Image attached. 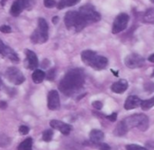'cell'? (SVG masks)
<instances>
[{
	"mask_svg": "<svg viewBox=\"0 0 154 150\" xmlns=\"http://www.w3.org/2000/svg\"><path fill=\"white\" fill-rule=\"evenodd\" d=\"M0 88H1V80H0Z\"/></svg>",
	"mask_w": 154,
	"mask_h": 150,
	"instance_id": "f35d334b",
	"label": "cell"
},
{
	"mask_svg": "<svg viewBox=\"0 0 154 150\" xmlns=\"http://www.w3.org/2000/svg\"><path fill=\"white\" fill-rule=\"evenodd\" d=\"M50 126L52 128V129H55L57 130H59L60 133H62L63 135L65 136H68L71 129H72V127L67 123H64L60 120H52L50 121Z\"/></svg>",
	"mask_w": 154,
	"mask_h": 150,
	"instance_id": "5bb4252c",
	"label": "cell"
},
{
	"mask_svg": "<svg viewBox=\"0 0 154 150\" xmlns=\"http://www.w3.org/2000/svg\"><path fill=\"white\" fill-rule=\"evenodd\" d=\"M0 32L4 34H9L12 32V29L9 25H1L0 26Z\"/></svg>",
	"mask_w": 154,
	"mask_h": 150,
	"instance_id": "f1b7e54d",
	"label": "cell"
},
{
	"mask_svg": "<svg viewBox=\"0 0 154 150\" xmlns=\"http://www.w3.org/2000/svg\"><path fill=\"white\" fill-rule=\"evenodd\" d=\"M49 39V25L44 18L38 19V26L31 35L32 43H44Z\"/></svg>",
	"mask_w": 154,
	"mask_h": 150,
	"instance_id": "5b68a950",
	"label": "cell"
},
{
	"mask_svg": "<svg viewBox=\"0 0 154 150\" xmlns=\"http://www.w3.org/2000/svg\"><path fill=\"white\" fill-rule=\"evenodd\" d=\"M152 76H154V70H153V73H152Z\"/></svg>",
	"mask_w": 154,
	"mask_h": 150,
	"instance_id": "ab89813d",
	"label": "cell"
},
{
	"mask_svg": "<svg viewBox=\"0 0 154 150\" xmlns=\"http://www.w3.org/2000/svg\"><path fill=\"white\" fill-rule=\"evenodd\" d=\"M133 128H137L141 131L147 130L149 128V118L144 114L129 116L118 123L114 133L117 137H123Z\"/></svg>",
	"mask_w": 154,
	"mask_h": 150,
	"instance_id": "7a4b0ae2",
	"label": "cell"
},
{
	"mask_svg": "<svg viewBox=\"0 0 154 150\" xmlns=\"http://www.w3.org/2000/svg\"><path fill=\"white\" fill-rule=\"evenodd\" d=\"M58 22H59V17H58V16H54V17L52 18V23H53L54 24H56Z\"/></svg>",
	"mask_w": 154,
	"mask_h": 150,
	"instance_id": "836d02e7",
	"label": "cell"
},
{
	"mask_svg": "<svg viewBox=\"0 0 154 150\" xmlns=\"http://www.w3.org/2000/svg\"><path fill=\"white\" fill-rule=\"evenodd\" d=\"M6 107H7V103L5 101H0V109L5 110L6 109Z\"/></svg>",
	"mask_w": 154,
	"mask_h": 150,
	"instance_id": "d6a6232c",
	"label": "cell"
},
{
	"mask_svg": "<svg viewBox=\"0 0 154 150\" xmlns=\"http://www.w3.org/2000/svg\"><path fill=\"white\" fill-rule=\"evenodd\" d=\"M89 139H90V141L93 143V144H96L97 145L98 143H101L104 139H105V134L104 132H102L101 130H98V129H93L91 130L90 134H89Z\"/></svg>",
	"mask_w": 154,
	"mask_h": 150,
	"instance_id": "e0dca14e",
	"label": "cell"
},
{
	"mask_svg": "<svg viewBox=\"0 0 154 150\" xmlns=\"http://www.w3.org/2000/svg\"><path fill=\"white\" fill-rule=\"evenodd\" d=\"M64 23L67 29L69 30L73 29L77 33L82 31L88 25L86 21L79 14V13L76 11L67 12L64 16Z\"/></svg>",
	"mask_w": 154,
	"mask_h": 150,
	"instance_id": "277c9868",
	"label": "cell"
},
{
	"mask_svg": "<svg viewBox=\"0 0 154 150\" xmlns=\"http://www.w3.org/2000/svg\"><path fill=\"white\" fill-rule=\"evenodd\" d=\"M81 60L82 62L93 68L96 71H101L107 67L108 60L105 56L97 55L96 52L91 50H85L81 53Z\"/></svg>",
	"mask_w": 154,
	"mask_h": 150,
	"instance_id": "3957f363",
	"label": "cell"
},
{
	"mask_svg": "<svg viewBox=\"0 0 154 150\" xmlns=\"http://www.w3.org/2000/svg\"><path fill=\"white\" fill-rule=\"evenodd\" d=\"M60 107V101L59 92L55 90L48 93V109L51 110H57Z\"/></svg>",
	"mask_w": 154,
	"mask_h": 150,
	"instance_id": "4fadbf2b",
	"label": "cell"
},
{
	"mask_svg": "<svg viewBox=\"0 0 154 150\" xmlns=\"http://www.w3.org/2000/svg\"><path fill=\"white\" fill-rule=\"evenodd\" d=\"M111 72H113V73H114V74H115L116 76H118V75H119V73H118V72H115L114 70H111Z\"/></svg>",
	"mask_w": 154,
	"mask_h": 150,
	"instance_id": "8d00e7d4",
	"label": "cell"
},
{
	"mask_svg": "<svg viewBox=\"0 0 154 150\" xmlns=\"http://www.w3.org/2000/svg\"><path fill=\"white\" fill-rule=\"evenodd\" d=\"M148 60H149L150 62H154V53L153 54H152V55L148 58Z\"/></svg>",
	"mask_w": 154,
	"mask_h": 150,
	"instance_id": "e575fe53",
	"label": "cell"
},
{
	"mask_svg": "<svg viewBox=\"0 0 154 150\" xmlns=\"http://www.w3.org/2000/svg\"><path fill=\"white\" fill-rule=\"evenodd\" d=\"M142 102H143V101H142L139 97H137V96H133V95H132V96H129V97L126 99L124 107H125V110H131L136 109V108H138V107H141Z\"/></svg>",
	"mask_w": 154,
	"mask_h": 150,
	"instance_id": "9a60e30c",
	"label": "cell"
},
{
	"mask_svg": "<svg viewBox=\"0 0 154 150\" xmlns=\"http://www.w3.org/2000/svg\"><path fill=\"white\" fill-rule=\"evenodd\" d=\"M154 106V97L149 99V100H146V101H143L142 102V109L143 110H149L150 109H152Z\"/></svg>",
	"mask_w": 154,
	"mask_h": 150,
	"instance_id": "7402d4cb",
	"label": "cell"
},
{
	"mask_svg": "<svg viewBox=\"0 0 154 150\" xmlns=\"http://www.w3.org/2000/svg\"><path fill=\"white\" fill-rule=\"evenodd\" d=\"M5 77L14 85H20L25 81L23 74L15 67H9L5 71Z\"/></svg>",
	"mask_w": 154,
	"mask_h": 150,
	"instance_id": "9c48e42d",
	"label": "cell"
},
{
	"mask_svg": "<svg viewBox=\"0 0 154 150\" xmlns=\"http://www.w3.org/2000/svg\"><path fill=\"white\" fill-rule=\"evenodd\" d=\"M143 21L145 23H149V24H154V8H150L148 9L144 14H143Z\"/></svg>",
	"mask_w": 154,
	"mask_h": 150,
	"instance_id": "ffe728a7",
	"label": "cell"
},
{
	"mask_svg": "<svg viewBox=\"0 0 154 150\" xmlns=\"http://www.w3.org/2000/svg\"><path fill=\"white\" fill-rule=\"evenodd\" d=\"M97 147L99 148L100 150H110V147L107 145V144H106V143H98L97 145Z\"/></svg>",
	"mask_w": 154,
	"mask_h": 150,
	"instance_id": "f546056e",
	"label": "cell"
},
{
	"mask_svg": "<svg viewBox=\"0 0 154 150\" xmlns=\"http://www.w3.org/2000/svg\"><path fill=\"white\" fill-rule=\"evenodd\" d=\"M32 139L31 138H28L25 140H23L22 143H20V145L17 148V150H32Z\"/></svg>",
	"mask_w": 154,
	"mask_h": 150,
	"instance_id": "44dd1931",
	"label": "cell"
},
{
	"mask_svg": "<svg viewBox=\"0 0 154 150\" xmlns=\"http://www.w3.org/2000/svg\"><path fill=\"white\" fill-rule=\"evenodd\" d=\"M55 70L54 69H51L48 72V73L46 74V79L48 81H53L54 78H55Z\"/></svg>",
	"mask_w": 154,
	"mask_h": 150,
	"instance_id": "4316f807",
	"label": "cell"
},
{
	"mask_svg": "<svg viewBox=\"0 0 154 150\" xmlns=\"http://www.w3.org/2000/svg\"><path fill=\"white\" fill-rule=\"evenodd\" d=\"M0 55L9 59L13 62H18L19 57L18 54L8 45H5L4 42L0 39Z\"/></svg>",
	"mask_w": 154,
	"mask_h": 150,
	"instance_id": "8fae6325",
	"label": "cell"
},
{
	"mask_svg": "<svg viewBox=\"0 0 154 150\" xmlns=\"http://www.w3.org/2000/svg\"><path fill=\"white\" fill-rule=\"evenodd\" d=\"M126 150H147L146 148L141 147V146H138V145H135V144H131V145H127L126 146Z\"/></svg>",
	"mask_w": 154,
	"mask_h": 150,
	"instance_id": "484cf974",
	"label": "cell"
},
{
	"mask_svg": "<svg viewBox=\"0 0 154 150\" xmlns=\"http://www.w3.org/2000/svg\"><path fill=\"white\" fill-rule=\"evenodd\" d=\"M53 131L51 129H47L42 133V140L45 142H50L52 139Z\"/></svg>",
	"mask_w": 154,
	"mask_h": 150,
	"instance_id": "cb8c5ba5",
	"label": "cell"
},
{
	"mask_svg": "<svg viewBox=\"0 0 154 150\" xmlns=\"http://www.w3.org/2000/svg\"><path fill=\"white\" fill-rule=\"evenodd\" d=\"M36 0H14L11 8H10V14L16 17L18 16L24 9L31 10L35 5Z\"/></svg>",
	"mask_w": 154,
	"mask_h": 150,
	"instance_id": "52a82bcc",
	"label": "cell"
},
{
	"mask_svg": "<svg viewBox=\"0 0 154 150\" xmlns=\"http://www.w3.org/2000/svg\"><path fill=\"white\" fill-rule=\"evenodd\" d=\"M11 143V139L4 134H0V147L1 148H5L8 147Z\"/></svg>",
	"mask_w": 154,
	"mask_h": 150,
	"instance_id": "603a6c76",
	"label": "cell"
},
{
	"mask_svg": "<svg viewBox=\"0 0 154 150\" xmlns=\"http://www.w3.org/2000/svg\"><path fill=\"white\" fill-rule=\"evenodd\" d=\"M129 15L125 13H121L119 14L113 24V27H112V33L114 34H119L121 32H123L124 30H125V28L127 27V24L129 23Z\"/></svg>",
	"mask_w": 154,
	"mask_h": 150,
	"instance_id": "ba28073f",
	"label": "cell"
},
{
	"mask_svg": "<svg viewBox=\"0 0 154 150\" xmlns=\"http://www.w3.org/2000/svg\"><path fill=\"white\" fill-rule=\"evenodd\" d=\"M106 118L108 120H110V121H112V122H115V121H116V119H117V113H116V112H114V113H112L111 115L106 116Z\"/></svg>",
	"mask_w": 154,
	"mask_h": 150,
	"instance_id": "1f68e13d",
	"label": "cell"
},
{
	"mask_svg": "<svg viewBox=\"0 0 154 150\" xmlns=\"http://www.w3.org/2000/svg\"><path fill=\"white\" fill-rule=\"evenodd\" d=\"M92 106L97 109V110H101L102 107H103V103L101 101H96L94 102H92Z\"/></svg>",
	"mask_w": 154,
	"mask_h": 150,
	"instance_id": "4dcf8cb0",
	"label": "cell"
},
{
	"mask_svg": "<svg viewBox=\"0 0 154 150\" xmlns=\"http://www.w3.org/2000/svg\"><path fill=\"white\" fill-rule=\"evenodd\" d=\"M79 13L88 24L99 22L101 19L100 14L95 9V7L92 5H89V4L82 5L79 8Z\"/></svg>",
	"mask_w": 154,
	"mask_h": 150,
	"instance_id": "8992f818",
	"label": "cell"
},
{
	"mask_svg": "<svg viewBox=\"0 0 154 150\" xmlns=\"http://www.w3.org/2000/svg\"><path fill=\"white\" fill-rule=\"evenodd\" d=\"M79 2H80V0H60L57 5V8L59 10H61L66 7L73 6L77 4H79Z\"/></svg>",
	"mask_w": 154,
	"mask_h": 150,
	"instance_id": "d6986e66",
	"label": "cell"
},
{
	"mask_svg": "<svg viewBox=\"0 0 154 150\" xmlns=\"http://www.w3.org/2000/svg\"><path fill=\"white\" fill-rule=\"evenodd\" d=\"M85 83V73L81 69L69 70L59 83V90L66 96L78 93Z\"/></svg>",
	"mask_w": 154,
	"mask_h": 150,
	"instance_id": "6da1fadb",
	"label": "cell"
},
{
	"mask_svg": "<svg viewBox=\"0 0 154 150\" xmlns=\"http://www.w3.org/2000/svg\"><path fill=\"white\" fill-rule=\"evenodd\" d=\"M125 64L130 69H136L143 66L144 59L143 56L137 53H131L128 54L125 59Z\"/></svg>",
	"mask_w": 154,
	"mask_h": 150,
	"instance_id": "30bf717a",
	"label": "cell"
},
{
	"mask_svg": "<svg viewBox=\"0 0 154 150\" xmlns=\"http://www.w3.org/2000/svg\"><path fill=\"white\" fill-rule=\"evenodd\" d=\"M25 61H24V66L25 68L29 70H36L39 65V60L37 58V55L34 52L26 49L25 50Z\"/></svg>",
	"mask_w": 154,
	"mask_h": 150,
	"instance_id": "7c38bea8",
	"label": "cell"
},
{
	"mask_svg": "<svg viewBox=\"0 0 154 150\" xmlns=\"http://www.w3.org/2000/svg\"><path fill=\"white\" fill-rule=\"evenodd\" d=\"M45 77H46L45 72L42 70H40V69L34 70V72L32 74V81L34 83H41V82H42V81L45 79Z\"/></svg>",
	"mask_w": 154,
	"mask_h": 150,
	"instance_id": "ac0fdd59",
	"label": "cell"
},
{
	"mask_svg": "<svg viewBox=\"0 0 154 150\" xmlns=\"http://www.w3.org/2000/svg\"><path fill=\"white\" fill-rule=\"evenodd\" d=\"M128 81L126 80H119L118 81H116L113 83L111 86V90L113 92L117 93V94H122L124 93L127 89H128Z\"/></svg>",
	"mask_w": 154,
	"mask_h": 150,
	"instance_id": "2e32d148",
	"label": "cell"
},
{
	"mask_svg": "<svg viewBox=\"0 0 154 150\" xmlns=\"http://www.w3.org/2000/svg\"><path fill=\"white\" fill-rule=\"evenodd\" d=\"M6 1H8V0H1V5H5V4L6 3Z\"/></svg>",
	"mask_w": 154,
	"mask_h": 150,
	"instance_id": "d590c367",
	"label": "cell"
},
{
	"mask_svg": "<svg viewBox=\"0 0 154 150\" xmlns=\"http://www.w3.org/2000/svg\"><path fill=\"white\" fill-rule=\"evenodd\" d=\"M43 4H44V6L47 8H52L57 5L56 1H54V0H44Z\"/></svg>",
	"mask_w": 154,
	"mask_h": 150,
	"instance_id": "d4e9b609",
	"label": "cell"
},
{
	"mask_svg": "<svg viewBox=\"0 0 154 150\" xmlns=\"http://www.w3.org/2000/svg\"><path fill=\"white\" fill-rule=\"evenodd\" d=\"M150 1H151L152 3H153V4H154V0H150Z\"/></svg>",
	"mask_w": 154,
	"mask_h": 150,
	"instance_id": "74e56055",
	"label": "cell"
},
{
	"mask_svg": "<svg viewBox=\"0 0 154 150\" xmlns=\"http://www.w3.org/2000/svg\"><path fill=\"white\" fill-rule=\"evenodd\" d=\"M30 131V129L27 126H20L19 127V132L22 135H27Z\"/></svg>",
	"mask_w": 154,
	"mask_h": 150,
	"instance_id": "83f0119b",
	"label": "cell"
}]
</instances>
